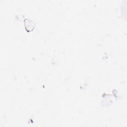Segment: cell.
<instances>
[{"label":"cell","mask_w":127,"mask_h":127,"mask_svg":"<svg viewBox=\"0 0 127 127\" xmlns=\"http://www.w3.org/2000/svg\"><path fill=\"white\" fill-rule=\"evenodd\" d=\"M24 22L25 23L26 29L27 31L29 32L33 30V29L35 27V22L33 21L28 18H26L24 20Z\"/></svg>","instance_id":"1"}]
</instances>
